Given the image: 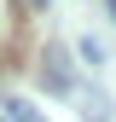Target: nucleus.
Masks as SVG:
<instances>
[{
	"mask_svg": "<svg viewBox=\"0 0 116 122\" xmlns=\"http://www.w3.org/2000/svg\"><path fill=\"white\" fill-rule=\"evenodd\" d=\"M6 116H12V122H35V116H29V105H6Z\"/></svg>",
	"mask_w": 116,
	"mask_h": 122,
	"instance_id": "obj_1",
	"label": "nucleus"
}]
</instances>
